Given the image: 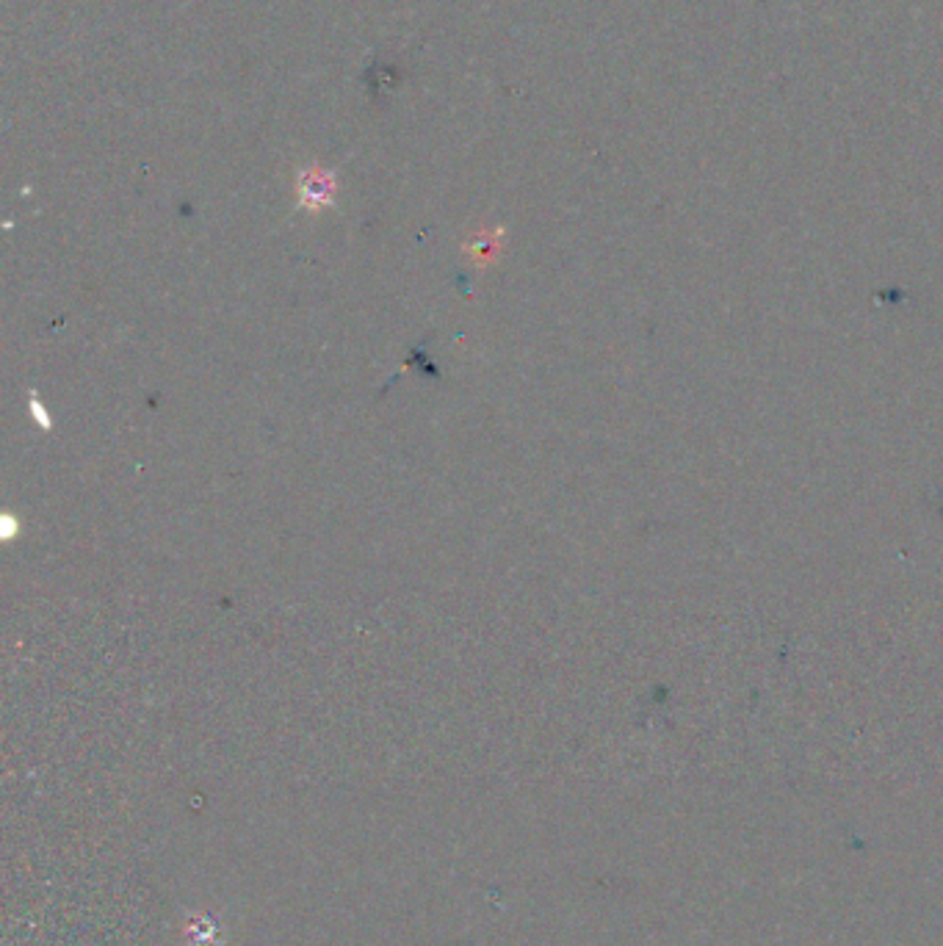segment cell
<instances>
[{
  "mask_svg": "<svg viewBox=\"0 0 943 946\" xmlns=\"http://www.w3.org/2000/svg\"><path fill=\"white\" fill-rule=\"evenodd\" d=\"M299 200H302L304 208L319 211L324 205H330L335 200V181H332L330 172L324 170H308L299 175Z\"/></svg>",
  "mask_w": 943,
  "mask_h": 946,
  "instance_id": "6da1fadb",
  "label": "cell"
}]
</instances>
